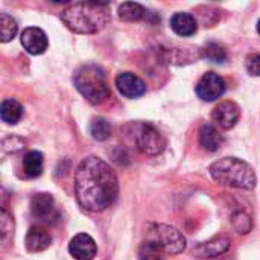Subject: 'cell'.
<instances>
[{"label": "cell", "mask_w": 260, "mask_h": 260, "mask_svg": "<svg viewBox=\"0 0 260 260\" xmlns=\"http://www.w3.org/2000/svg\"><path fill=\"white\" fill-rule=\"evenodd\" d=\"M75 193L85 210L104 212L114 204L119 181L110 165L91 155L84 158L75 172Z\"/></svg>", "instance_id": "cell-1"}, {"label": "cell", "mask_w": 260, "mask_h": 260, "mask_svg": "<svg viewBox=\"0 0 260 260\" xmlns=\"http://www.w3.org/2000/svg\"><path fill=\"white\" fill-rule=\"evenodd\" d=\"M110 5L101 2H78L61 12V20L78 34H96L110 21Z\"/></svg>", "instance_id": "cell-2"}, {"label": "cell", "mask_w": 260, "mask_h": 260, "mask_svg": "<svg viewBox=\"0 0 260 260\" xmlns=\"http://www.w3.org/2000/svg\"><path fill=\"white\" fill-rule=\"evenodd\" d=\"M210 175L216 183L222 186L244 190L254 189L257 181L253 168L247 161L235 157H225L215 161L210 166Z\"/></svg>", "instance_id": "cell-3"}, {"label": "cell", "mask_w": 260, "mask_h": 260, "mask_svg": "<svg viewBox=\"0 0 260 260\" xmlns=\"http://www.w3.org/2000/svg\"><path fill=\"white\" fill-rule=\"evenodd\" d=\"M73 84L76 90L93 105L105 102L111 96L105 73L98 66H84L73 75Z\"/></svg>", "instance_id": "cell-4"}, {"label": "cell", "mask_w": 260, "mask_h": 260, "mask_svg": "<svg viewBox=\"0 0 260 260\" xmlns=\"http://www.w3.org/2000/svg\"><path fill=\"white\" fill-rule=\"evenodd\" d=\"M154 244H157L163 253L168 254H180L186 248V239L184 236L174 227L166 224H157L151 230V239Z\"/></svg>", "instance_id": "cell-5"}, {"label": "cell", "mask_w": 260, "mask_h": 260, "mask_svg": "<svg viewBox=\"0 0 260 260\" xmlns=\"http://www.w3.org/2000/svg\"><path fill=\"white\" fill-rule=\"evenodd\" d=\"M137 148L146 155H158L166 148L165 137L151 125H139L134 134Z\"/></svg>", "instance_id": "cell-6"}, {"label": "cell", "mask_w": 260, "mask_h": 260, "mask_svg": "<svg viewBox=\"0 0 260 260\" xmlns=\"http://www.w3.org/2000/svg\"><path fill=\"white\" fill-rule=\"evenodd\" d=\"M224 93H225V82L219 75L213 72H207L197 85L198 98L207 102H213L219 99Z\"/></svg>", "instance_id": "cell-7"}, {"label": "cell", "mask_w": 260, "mask_h": 260, "mask_svg": "<svg viewBox=\"0 0 260 260\" xmlns=\"http://www.w3.org/2000/svg\"><path fill=\"white\" fill-rule=\"evenodd\" d=\"M21 44L30 55H41L46 52L49 41L40 27H26L21 32Z\"/></svg>", "instance_id": "cell-8"}, {"label": "cell", "mask_w": 260, "mask_h": 260, "mask_svg": "<svg viewBox=\"0 0 260 260\" xmlns=\"http://www.w3.org/2000/svg\"><path fill=\"white\" fill-rule=\"evenodd\" d=\"M239 116H241V111H239V107L232 102V101H224L221 102L215 110H213V120L224 129H232L238 120H239Z\"/></svg>", "instance_id": "cell-9"}, {"label": "cell", "mask_w": 260, "mask_h": 260, "mask_svg": "<svg viewBox=\"0 0 260 260\" xmlns=\"http://www.w3.org/2000/svg\"><path fill=\"white\" fill-rule=\"evenodd\" d=\"M69 251L75 259L91 260L96 256L98 247H96V242L93 241L91 236H88L85 233H79L70 241Z\"/></svg>", "instance_id": "cell-10"}, {"label": "cell", "mask_w": 260, "mask_h": 260, "mask_svg": "<svg viewBox=\"0 0 260 260\" xmlns=\"http://www.w3.org/2000/svg\"><path fill=\"white\" fill-rule=\"evenodd\" d=\"M116 85H117V90L126 98H140L146 91L145 82L137 75L129 73V72H123L117 75Z\"/></svg>", "instance_id": "cell-11"}, {"label": "cell", "mask_w": 260, "mask_h": 260, "mask_svg": "<svg viewBox=\"0 0 260 260\" xmlns=\"http://www.w3.org/2000/svg\"><path fill=\"white\" fill-rule=\"evenodd\" d=\"M30 212L32 215L44 222H50L55 216V203L52 195L49 193H37L30 200Z\"/></svg>", "instance_id": "cell-12"}, {"label": "cell", "mask_w": 260, "mask_h": 260, "mask_svg": "<svg viewBox=\"0 0 260 260\" xmlns=\"http://www.w3.org/2000/svg\"><path fill=\"white\" fill-rule=\"evenodd\" d=\"M229 248H230V239L221 236V238H215L209 242L197 245L193 248V254L198 259H212V257L224 254Z\"/></svg>", "instance_id": "cell-13"}, {"label": "cell", "mask_w": 260, "mask_h": 260, "mask_svg": "<svg viewBox=\"0 0 260 260\" xmlns=\"http://www.w3.org/2000/svg\"><path fill=\"white\" fill-rule=\"evenodd\" d=\"M50 242H52L50 235L47 233V230L41 227H30L26 235V247L32 253L44 251L46 248H49Z\"/></svg>", "instance_id": "cell-14"}, {"label": "cell", "mask_w": 260, "mask_h": 260, "mask_svg": "<svg viewBox=\"0 0 260 260\" xmlns=\"http://www.w3.org/2000/svg\"><path fill=\"white\" fill-rule=\"evenodd\" d=\"M171 27L177 35L190 37L197 32L198 23L193 15H190L187 12H178L171 18Z\"/></svg>", "instance_id": "cell-15"}, {"label": "cell", "mask_w": 260, "mask_h": 260, "mask_svg": "<svg viewBox=\"0 0 260 260\" xmlns=\"http://www.w3.org/2000/svg\"><path fill=\"white\" fill-rule=\"evenodd\" d=\"M200 143L204 149L215 152L218 151L222 143H224V137L222 134H219V131L212 126V125H204L200 131Z\"/></svg>", "instance_id": "cell-16"}, {"label": "cell", "mask_w": 260, "mask_h": 260, "mask_svg": "<svg viewBox=\"0 0 260 260\" xmlns=\"http://www.w3.org/2000/svg\"><path fill=\"white\" fill-rule=\"evenodd\" d=\"M43 165H44V158L43 154L38 151H30L24 155L23 158V171L24 175L29 178H37L41 175L43 172Z\"/></svg>", "instance_id": "cell-17"}, {"label": "cell", "mask_w": 260, "mask_h": 260, "mask_svg": "<svg viewBox=\"0 0 260 260\" xmlns=\"http://www.w3.org/2000/svg\"><path fill=\"white\" fill-rule=\"evenodd\" d=\"M0 114H2V120L3 122H6L9 125H14V123H17L21 119V116H23V107L15 99H6L2 104Z\"/></svg>", "instance_id": "cell-18"}, {"label": "cell", "mask_w": 260, "mask_h": 260, "mask_svg": "<svg viewBox=\"0 0 260 260\" xmlns=\"http://www.w3.org/2000/svg\"><path fill=\"white\" fill-rule=\"evenodd\" d=\"M145 8L134 2H125L119 6V17L125 21H137L143 18Z\"/></svg>", "instance_id": "cell-19"}, {"label": "cell", "mask_w": 260, "mask_h": 260, "mask_svg": "<svg viewBox=\"0 0 260 260\" xmlns=\"http://www.w3.org/2000/svg\"><path fill=\"white\" fill-rule=\"evenodd\" d=\"M17 23L12 17H9L8 14L2 12L0 14V41L2 43H8L11 41L15 34H17Z\"/></svg>", "instance_id": "cell-20"}, {"label": "cell", "mask_w": 260, "mask_h": 260, "mask_svg": "<svg viewBox=\"0 0 260 260\" xmlns=\"http://www.w3.org/2000/svg\"><path fill=\"white\" fill-rule=\"evenodd\" d=\"M90 133H91V137L93 139H96L99 142H104V140L110 139V136H111V126H110V123L105 119L96 117L90 123Z\"/></svg>", "instance_id": "cell-21"}, {"label": "cell", "mask_w": 260, "mask_h": 260, "mask_svg": "<svg viewBox=\"0 0 260 260\" xmlns=\"http://www.w3.org/2000/svg\"><path fill=\"white\" fill-rule=\"evenodd\" d=\"M203 56L212 62H224L227 59V52L221 44L209 43L203 47Z\"/></svg>", "instance_id": "cell-22"}, {"label": "cell", "mask_w": 260, "mask_h": 260, "mask_svg": "<svg viewBox=\"0 0 260 260\" xmlns=\"http://www.w3.org/2000/svg\"><path fill=\"white\" fill-rule=\"evenodd\" d=\"M139 259L140 260H163V250L154 244L152 241H146L142 244L139 250Z\"/></svg>", "instance_id": "cell-23"}, {"label": "cell", "mask_w": 260, "mask_h": 260, "mask_svg": "<svg viewBox=\"0 0 260 260\" xmlns=\"http://www.w3.org/2000/svg\"><path fill=\"white\" fill-rule=\"evenodd\" d=\"M235 230L239 235H247L251 230V219L245 215V213H236L232 219Z\"/></svg>", "instance_id": "cell-24"}, {"label": "cell", "mask_w": 260, "mask_h": 260, "mask_svg": "<svg viewBox=\"0 0 260 260\" xmlns=\"http://www.w3.org/2000/svg\"><path fill=\"white\" fill-rule=\"evenodd\" d=\"M12 230H14L12 219L8 215L6 209H3V212H2V239H3V244H8V239H9L8 236L12 235Z\"/></svg>", "instance_id": "cell-25"}, {"label": "cell", "mask_w": 260, "mask_h": 260, "mask_svg": "<svg viewBox=\"0 0 260 260\" xmlns=\"http://www.w3.org/2000/svg\"><path fill=\"white\" fill-rule=\"evenodd\" d=\"M247 70L253 76H260V53H253L247 58Z\"/></svg>", "instance_id": "cell-26"}, {"label": "cell", "mask_w": 260, "mask_h": 260, "mask_svg": "<svg viewBox=\"0 0 260 260\" xmlns=\"http://www.w3.org/2000/svg\"><path fill=\"white\" fill-rule=\"evenodd\" d=\"M257 32L260 34V20H259V23H257Z\"/></svg>", "instance_id": "cell-27"}, {"label": "cell", "mask_w": 260, "mask_h": 260, "mask_svg": "<svg viewBox=\"0 0 260 260\" xmlns=\"http://www.w3.org/2000/svg\"><path fill=\"white\" fill-rule=\"evenodd\" d=\"M222 260H232V259H222Z\"/></svg>", "instance_id": "cell-28"}]
</instances>
